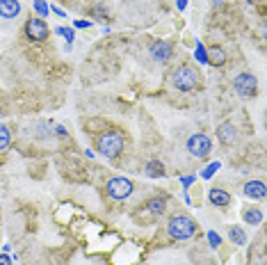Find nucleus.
<instances>
[{
    "label": "nucleus",
    "mask_w": 267,
    "mask_h": 265,
    "mask_svg": "<svg viewBox=\"0 0 267 265\" xmlns=\"http://www.w3.org/2000/svg\"><path fill=\"white\" fill-rule=\"evenodd\" d=\"M171 82H174V87L180 91H192L201 85V73H199L197 69L183 64V67H178L171 73Z\"/></svg>",
    "instance_id": "nucleus-1"
},
{
    "label": "nucleus",
    "mask_w": 267,
    "mask_h": 265,
    "mask_svg": "<svg viewBox=\"0 0 267 265\" xmlns=\"http://www.w3.org/2000/svg\"><path fill=\"white\" fill-rule=\"evenodd\" d=\"M124 135L117 130H110V132H103L101 137L96 140V149L101 155H105V158H117V155L124 151Z\"/></svg>",
    "instance_id": "nucleus-2"
},
{
    "label": "nucleus",
    "mask_w": 267,
    "mask_h": 265,
    "mask_svg": "<svg viewBox=\"0 0 267 265\" xmlns=\"http://www.w3.org/2000/svg\"><path fill=\"white\" fill-rule=\"evenodd\" d=\"M167 231H169V236L174 240H187V238H192L197 233V224L187 215H174L169 219V224H167Z\"/></svg>",
    "instance_id": "nucleus-3"
},
{
    "label": "nucleus",
    "mask_w": 267,
    "mask_h": 265,
    "mask_svg": "<svg viewBox=\"0 0 267 265\" xmlns=\"http://www.w3.org/2000/svg\"><path fill=\"white\" fill-rule=\"evenodd\" d=\"M133 190H135V185H133V181H130V178L115 176V178H110V181H107V194H110L112 199H117V201L128 199V196L133 194Z\"/></svg>",
    "instance_id": "nucleus-4"
},
{
    "label": "nucleus",
    "mask_w": 267,
    "mask_h": 265,
    "mask_svg": "<svg viewBox=\"0 0 267 265\" xmlns=\"http://www.w3.org/2000/svg\"><path fill=\"white\" fill-rule=\"evenodd\" d=\"M187 151L194 155V158H199V160L208 158V155H210V151H212L210 137H206L203 132H194V135L187 140Z\"/></svg>",
    "instance_id": "nucleus-5"
},
{
    "label": "nucleus",
    "mask_w": 267,
    "mask_h": 265,
    "mask_svg": "<svg viewBox=\"0 0 267 265\" xmlns=\"http://www.w3.org/2000/svg\"><path fill=\"white\" fill-rule=\"evenodd\" d=\"M25 35H28L32 41H46L48 35H51V30H48V23L44 21V18L30 16L28 21H25Z\"/></svg>",
    "instance_id": "nucleus-6"
},
{
    "label": "nucleus",
    "mask_w": 267,
    "mask_h": 265,
    "mask_svg": "<svg viewBox=\"0 0 267 265\" xmlns=\"http://www.w3.org/2000/svg\"><path fill=\"white\" fill-rule=\"evenodd\" d=\"M233 87L242 98H253V96H256V89H258V82L251 73H240V76L235 78Z\"/></svg>",
    "instance_id": "nucleus-7"
},
{
    "label": "nucleus",
    "mask_w": 267,
    "mask_h": 265,
    "mask_svg": "<svg viewBox=\"0 0 267 265\" xmlns=\"http://www.w3.org/2000/svg\"><path fill=\"white\" fill-rule=\"evenodd\" d=\"M217 140L221 142L224 146H231L235 140H238V130H235V126L231 121H224L219 123V128H217Z\"/></svg>",
    "instance_id": "nucleus-8"
},
{
    "label": "nucleus",
    "mask_w": 267,
    "mask_h": 265,
    "mask_svg": "<svg viewBox=\"0 0 267 265\" xmlns=\"http://www.w3.org/2000/svg\"><path fill=\"white\" fill-rule=\"evenodd\" d=\"M151 57L158 59V62L171 59V44L169 41H153L151 44Z\"/></svg>",
    "instance_id": "nucleus-9"
},
{
    "label": "nucleus",
    "mask_w": 267,
    "mask_h": 265,
    "mask_svg": "<svg viewBox=\"0 0 267 265\" xmlns=\"http://www.w3.org/2000/svg\"><path fill=\"white\" fill-rule=\"evenodd\" d=\"M21 14L19 0H0V16L3 18H16Z\"/></svg>",
    "instance_id": "nucleus-10"
},
{
    "label": "nucleus",
    "mask_w": 267,
    "mask_h": 265,
    "mask_svg": "<svg viewBox=\"0 0 267 265\" xmlns=\"http://www.w3.org/2000/svg\"><path fill=\"white\" fill-rule=\"evenodd\" d=\"M208 199H210V204L219 206V208L231 206V194L226 190H219V187H212V190L208 192Z\"/></svg>",
    "instance_id": "nucleus-11"
},
{
    "label": "nucleus",
    "mask_w": 267,
    "mask_h": 265,
    "mask_svg": "<svg viewBox=\"0 0 267 265\" xmlns=\"http://www.w3.org/2000/svg\"><path fill=\"white\" fill-rule=\"evenodd\" d=\"M206 62L215 64V67H224V64H226L224 48H221V46H210V48H208V53H206Z\"/></svg>",
    "instance_id": "nucleus-12"
},
{
    "label": "nucleus",
    "mask_w": 267,
    "mask_h": 265,
    "mask_svg": "<svg viewBox=\"0 0 267 265\" xmlns=\"http://www.w3.org/2000/svg\"><path fill=\"white\" fill-rule=\"evenodd\" d=\"M244 194H247L249 199H262V196H265V183L262 181H249L247 185H244Z\"/></svg>",
    "instance_id": "nucleus-13"
},
{
    "label": "nucleus",
    "mask_w": 267,
    "mask_h": 265,
    "mask_svg": "<svg viewBox=\"0 0 267 265\" xmlns=\"http://www.w3.org/2000/svg\"><path fill=\"white\" fill-rule=\"evenodd\" d=\"M242 217H244V222H247V224H253V226L262 222V213H260L258 208H247Z\"/></svg>",
    "instance_id": "nucleus-14"
},
{
    "label": "nucleus",
    "mask_w": 267,
    "mask_h": 265,
    "mask_svg": "<svg viewBox=\"0 0 267 265\" xmlns=\"http://www.w3.org/2000/svg\"><path fill=\"white\" fill-rule=\"evenodd\" d=\"M228 236H231V240H233L235 245H244V242H247V236H244V231L240 226H231Z\"/></svg>",
    "instance_id": "nucleus-15"
},
{
    "label": "nucleus",
    "mask_w": 267,
    "mask_h": 265,
    "mask_svg": "<svg viewBox=\"0 0 267 265\" xmlns=\"http://www.w3.org/2000/svg\"><path fill=\"white\" fill-rule=\"evenodd\" d=\"M167 208V201L165 199H151L148 201V210H151L153 215H162Z\"/></svg>",
    "instance_id": "nucleus-16"
},
{
    "label": "nucleus",
    "mask_w": 267,
    "mask_h": 265,
    "mask_svg": "<svg viewBox=\"0 0 267 265\" xmlns=\"http://www.w3.org/2000/svg\"><path fill=\"white\" fill-rule=\"evenodd\" d=\"M10 142H12V132H10V128L0 123V151H5L7 146H10Z\"/></svg>",
    "instance_id": "nucleus-17"
},
{
    "label": "nucleus",
    "mask_w": 267,
    "mask_h": 265,
    "mask_svg": "<svg viewBox=\"0 0 267 265\" xmlns=\"http://www.w3.org/2000/svg\"><path fill=\"white\" fill-rule=\"evenodd\" d=\"M146 174L148 176H162V174H165V167H162V162H156V160H153V162H148L146 164Z\"/></svg>",
    "instance_id": "nucleus-18"
},
{
    "label": "nucleus",
    "mask_w": 267,
    "mask_h": 265,
    "mask_svg": "<svg viewBox=\"0 0 267 265\" xmlns=\"http://www.w3.org/2000/svg\"><path fill=\"white\" fill-rule=\"evenodd\" d=\"M208 240H210V245H212V247H219V245H221L219 233H215V231H210V233H208Z\"/></svg>",
    "instance_id": "nucleus-19"
},
{
    "label": "nucleus",
    "mask_w": 267,
    "mask_h": 265,
    "mask_svg": "<svg viewBox=\"0 0 267 265\" xmlns=\"http://www.w3.org/2000/svg\"><path fill=\"white\" fill-rule=\"evenodd\" d=\"M34 9H37L42 16H46V14H48V7H46V3H44V0H34Z\"/></svg>",
    "instance_id": "nucleus-20"
},
{
    "label": "nucleus",
    "mask_w": 267,
    "mask_h": 265,
    "mask_svg": "<svg viewBox=\"0 0 267 265\" xmlns=\"http://www.w3.org/2000/svg\"><path fill=\"white\" fill-rule=\"evenodd\" d=\"M217 169H219V162H210V164H208V167H206V172H203V178L212 176V174H215Z\"/></svg>",
    "instance_id": "nucleus-21"
},
{
    "label": "nucleus",
    "mask_w": 267,
    "mask_h": 265,
    "mask_svg": "<svg viewBox=\"0 0 267 265\" xmlns=\"http://www.w3.org/2000/svg\"><path fill=\"white\" fill-rule=\"evenodd\" d=\"M57 32H60V35L64 37L66 41H73V30H69V27H60V30H57Z\"/></svg>",
    "instance_id": "nucleus-22"
},
{
    "label": "nucleus",
    "mask_w": 267,
    "mask_h": 265,
    "mask_svg": "<svg viewBox=\"0 0 267 265\" xmlns=\"http://www.w3.org/2000/svg\"><path fill=\"white\" fill-rule=\"evenodd\" d=\"M0 265H12V258L7 254H0Z\"/></svg>",
    "instance_id": "nucleus-23"
},
{
    "label": "nucleus",
    "mask_w": 267,
    "mask_h": 265,
    "mask_svg": "<svg viewBox=\"0 0 267 265\" xmlns=\"http://www.w3.org/2000/svg\"><path fill=\"white\" fill-rule=\"evenodd\" d=\"M89 25H92V23L83 21V18H80V21H75V27H89Z\"/></svg>",
    "instance_id": "nucleus-24"
},
{
    "label": "nucleus",
    "mask_w": 267,
    "mask_h": 265,
    "mask_svg": "<svg viewBox=\"0 0 267 265\" xmlns=\"http://www.w3.org/2000/svg\"><path fill=\"white\" fill-rule=\"evenodd\" d=\"M185 7V0H178V9H183Z\"/></svg>",
    "instance_id": "nucleus-25"
}]
</instances>
